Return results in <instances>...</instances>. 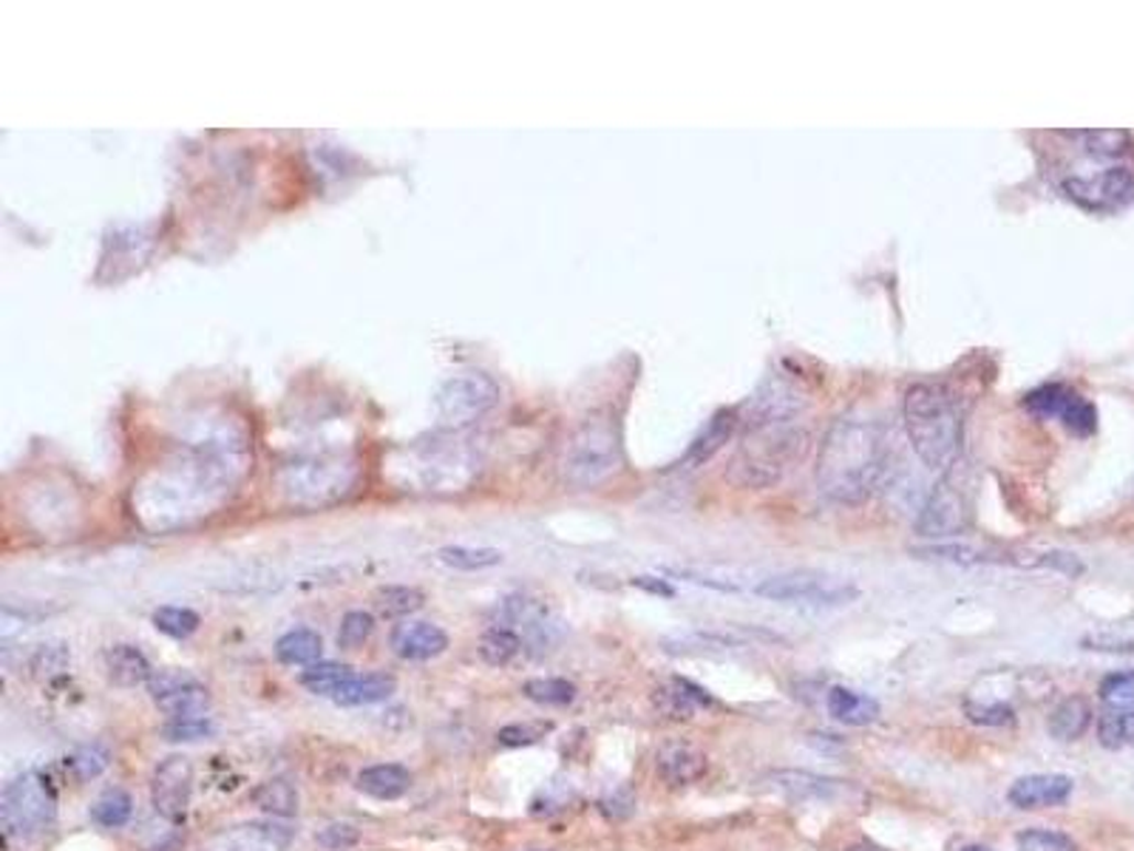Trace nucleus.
<instances>
[{
  "instance_id": "obj_1",
  "label": "nucleus",
  "mask_w": 1134,
  "mask_h": 851,
  "mask_svg": "<svg viewBox=\"0 0 1134 851\" xmlns=\"http://www.w3.org/2000/svg\"><path fill=\"white\" fill-rule=\"evenodd\" d=\"M248 471L244 443H199L134 489V514L151 531H174L214 514Z\"/></svg>"
},
{
  "instance_id": "obj_2",
  "label": "nucleus",
  "mask_w": 1134,
  "mask_h": 851,
  "mask_svg": "<svg viewBox=\"0 0 1134 851\" xmlns=\"http://www.w3.org/2000/svg\"><path fill=\"white\" fill-rule=\"evenodd\" d=\"M887 460L885 426L868 415H842L828 426L817 455V489L831 503L857 505L874 494Z\"/></svg>"
},
{
  "instance_id": "obj_3",
  "label": "nucleus",
  "mask_w": 1134,
  "mask_h": 851,
  "mask_svg": "<svg viewBox=\"0 0 1134 851\" xmlns=\"http://www.w3.org/2000/svg\"><path fill=\"white\" fill-rule=\"evenodd\" d=\"M749 432L729 462V480L743 489H766L781 483L792 462L803 455L806 432H800V401L774 386L768 397H754Z\"/></svg>"
},
{
  "instance_id": "obj_4",
  "label": "nucleus",
  "mask_w": 1134,
  "mask_h": 851,
  "mask_svg": "<svg viewBox=\"0 0 1134 851\" xmlns=\"http://www.w3.org/2000/svg\"><path fill=\"white\" fill-rule=\"evenodd\" d=\"M902 417L911 449L928 469L948 471L961 451V410L941 383L919 381L907 386Z\"/></svg>"
},
{
  "instance_id": "obj_5",
  "label": "nucleus",
  "mask_w": 1134,
  "mask_h": 851,
  "mask_svg": "<svg viewBox=\"0 0 1134 851\" xmlns=\"http://www.w3.org/2000/svg\"><path fill=\"white\" fill-rule=\"evenodd\" d=\"M361 483V466L355 457H307L281 466L275 489L293 509H327L347 500Z\"/></svg>"
},
{
  "instance_id": "obj_6",
  "label": "nucleus",
  "mask_w": 1134,
  "mask_h": 851,
  "mask_svg": "<svg viewBox=\"0 0 1134 851\" xmlns=\"http://www.w3.org/2000/svg\"><path fill=\"white\" fill-rule=\"evenodd\" d=\"M621 440L613 421L590 417L567 437L559 457V477L567 489L593 491L621 471Z\"/></svg>"
},
{
  "instance_id": "obj_7",
  "label": "nucleus",
  "mask_w": 1134,
  "mask_h": 851,
  "mask_svg": "<svg viewBox=\"0 0 1134 851\" xmlns=\"http://www.w3.org/2000/svg\"><path fill=\"white\" fill-rule=\"evenodd\" d=\"M57 820V798L41 772H23L3 789L0 798V826L3 838L12 843L41 840Z\"/></svg>"
},
{
  "instance_id": "obj_8",
  "label": "nucleus",
  "mask_w": 1134,
  "mask_h": 851,
  "mask_svg": "<svg viewBox=\"0 0 1134 851\" xmlns=\"http://www.w3.org/2000/svg\"><path fill=\"white\" fill-rule=\"evenodd\" d=\"M754 593L772 602L815 604V608H840L860 597L854 582L822 574V570H786L754 585Z\"/></svg>"
},
{
  "instance_id": "obj_9",
  "label": "nucleus",
  "mask_w": 1134,
  "mask_h": 851,
  "mask_svg": "<svg viewBox=\"0 0 1134 851\" xmlns=\"http://www.w3.org/2000/svg\"><path fill=\"white\" fill-rule=\"evenodd\" d=\"M502 390L500 383L486 372H460L451 375L434 397L437 421L446 429H466L471 423L482 421L491 410H497Z\"/></svg>"
},
{
  "instance_id": "obj_10",
  "label": "nucleus",
  "mask_w": 1134,
  "mask_h": 851,
  "mask_svg": "<svg viewBox=\"0 0 1134 851\" xmlns=\"http://www.w3.org/2000/svg\"><path fill=\"white\" fill-rule=\"evenodd\" d=\"M412 471L421 477L423 491H466L480 471V457L466 446H417L408 451Z\"/></svg>"
},
{
  "instance_id": "obj_11",
  "label": "nucleus",
  "mask_w": 1134,
  "mask_h": 851,
  "mask_svg": "<svg viewBox=\"0 0 1134 851\" xmlns=\"http://www.w3.org/2000/svg\"><path fill=\"white\" fill-rule=\"evenodd\" d=\"M1061 190L1089 214H1121L1134 205V174L1114 165L1089 176H1069L1061 182Z\"/></svg>"
},
{
  "instance_id": "obj_12",
  "label": "nucleus",
  "mask_w": 1134,
  "mask_h": 851,
  "mask_svg": "<svg viewBox=\"0 0 1134 851\" xmlns=\"http://www.w3.org/2000/svg\"><path fill=\"white\" fill-rule=\"evenodd\" d=\"M970 525V500L968 491L961 489L953 480V474H945L934 485L930 497L925 500L916 520V531L928 539H941V536H959Z\"/></svg>"
},
{
  "instance_id": "obj_13",
  "label": "nucleus",
  "mask_w": 1134,
  "mask_h": 851,
  "mask_svg": "<svg viewBox=\"0 0 1134 851\" xmlns=\"http://www.w3.org/2000/svg\"><path fill=\"white\" fill-rule=\"evenodd\" d=\"M1024 410L1044 421H1061L1072 435L1087 437L1098 429V412L1092 403L1064 383H1044L1024 397Z\"/></svg>"
},
{
  "instance_id": "obj_14",
  "label": "nucleus",
  "mask_w": 1134,
  "mask_h": 851,
  "mask_svg": "<svg viewBox=\"0 0 1134 851\" xmlns=\"http://www.w3.org/2000/svg\"><path fill=\"white\" fill-rule=\"evenodd\" d=\"M194 795V764L185 755H171L160 761L151 778V800L154 809L171 823H182L190 809Z\"/></svg>"
},
{
  "instance_id": "obj_15",
  "label": "nucleus",
  "mask_w": 1134,
  "mask_h": 851,
  "mask_svg": "<svg viewBox=\"0 0 1134 851\" xmlns=\"http://www.w3.org/2000/svg\"><path fill=\"white\" fill-rule=\"evenodd\" d=\"M293 843V829L275 820H248L227 826L201 840L196 851H287Z\"/></svg>"
},
{
  "instance_id": "obj_16",
  "label": "nucleus",
  "mask_w": 1134,
  "mask_h": 851,
  "mask_svg": "<svg viewBox=\"0 0 1134 851\" xmlns=\"http://www.w3.org/2000/svg\"><path fill=\"white\" fill-rule=\"evenodd\" d=\"M148 690L154 696L156 707H160L165 716H171V721H182V718H201L210 707V696L207 690L196 681L194 676L179 670H162L151 676L148 681Z\"/></svg>"
},
{
  "instance_id": "obj_17",
  "label": "nucleus",
  "mask_w": 1134,
  "mask_h": 851,
  "mask_svg": "<svg viewBox=\"0 0 1134 851\" xmlns=\"http://www.w3.org/2000/svg\"><path fill=\"white\" fill-rule=\"evenodd\" d=\"M389 644L406 662H428V658L446 653L448 636L443 628L432 622H401L394 624Z\"/></svg>"
},
{
  "instance_id": "obj_18",
  "label": "nucleus",
  "mask_w": 1134,
  "mask_h": 851,
  "mask_svg": "<svg viewBox=\"0 0 1134 851\" xmlns=\"http://www.w3.org/2000/svg\"><path fill=\"white\" fill-rule=\"evenodd\" d=\"M1069 775H1027L1010 786V804L1018 809H1047L1067 804L1072 795Z\"/></svg>"
},
{
  "instance_id": "obj_19",
  "label": "nucleus",
  "mask_w": 1134,
  "mask_h": 851,
  "mask_svg": "<svg viewBox=\"0 0 1134 851\" xmlns=\"http://www.w3.org/2000/svg\"><path fill=\"white\" fill-rule=\"evenodd\" d=\"M707 755L693 744H678V741H675V744L661 746L658 752L661 778L669 781L673 786L695 784V781L707 775Z\"/></svg>"
},
{
  "instance_id": "obj_20",
  "label": "nucleus",
  "mask_w": 1134,
  "mask_h": 851,
  "mask_svg": "<svg viewBox=\"0 0 1134 851\" xmlns=\"http://www.w3.org/2000/svg\"><path fill=\"white\" fill-rule=\"evenodd\" d=\"M106 670L117 687H140V684H148L151 676H154L145 653L134 647V644H113V647H108Z\"/></svg>"
},
{
  "instance_id": "obj_21",
  "label": "nucleus",
  "mask_w": 1134,
  "mask_h": 851,
  "mask_svg": "<svg viewBox=\"0 0 1134 851\" xmlns=\"http://www.w3.org/2000/svg\"><path fill=\"white\" fill-rule=\"evenodd\" d=\"M358 789L369 798L378 800H397L412 789V772L401 764H378L367 766L358 775Z\"/></svg>"
},
{
  "instance_id": "obj_22",
  "label": "nucleus",
  "mask_w": 1134,
  "mask_h": 851,
  "mask_svg": "<svg viewBox=\"0 0 1134 851\" xmlns=\"http://www.w3.org/2000/svg\"><path fill=\"white\" fill-rule=\"evenodd\" d=\"M826 707L831 718L846 727H868L880 718V705L871 696H862L848 687H831L826 696Z\"/></svg>"
},
{
  "instance_id": "obj_23",
  "label": "nucleus",
  "mask_w": 1134,
  "mask_h": 851,
  "mask_svg": "<svg viewBox=\"0 0 1134 851\" xmlns=\"http://www.w3.org/2000/svg\"><path fill=\"white\" fill-rule=\"evenodd\" d=\"M709 696H704V690H698L695 684L684 681V678H675V681L664 684L661 690H655V707H658L661 716L675 718V721H687L701 707H709Z\"/></svg>"
},
{
  "instance_id": "obj_24",
  "label": "nucleus",
  "mask_w": 1134,
  "mask_h": 851,
  "mask_svg": "<svg viewBox=\"0 0 1134 851\" xmlns=\"http://www.w3.org/2000/svg\"><path fill=\"white\" fill-rule=\"evenodd\" d=\"M394 690H397L394 676H386V673H367V676L349 678V681L335 692L332 701L340 707L381 705V701H386Z\"/></svg>"
},
{
  "instance_id": "obj_25",
  "label": "nucleus",
  "mask_w": 1134,
  "mask_h": 851,
  "mask_svg": "<svg viewBox=\"0 0 1134 851\" xmlns=\"http://www.w3.org/2000/svg\"><path fill=\"white\" fill-rule=\"evenodd\" d=\"M734 412H718V415L712 417V421L704 426V432L693 440V446H689V451L684 455V466L687 469H695V466H701V462L712 460L718 451H721L723 443L732 437V429H734Z\"/></svg>"
},
{
  "instance_id": "obj_26",
  "label": "nucleus",
  "mask_w": 1134,
  "mask_h": 851,
  "mask_svg": "<svg viewBox=\"0 0 1134 851\" xmlns=\"http://www.w3.org/2000/svg\"><path fill=\"white\" fill-rule=\"evenodd\" d=\"M772 784L781 792H786L788 798L794 800H831L837 795V781L820 778V775H811V772H797V770H783L774 772Z\"/></svg>"
},
{
  "instance_id": "obj_27",
  "label": "nucleus",
  "mask_w": 1134,
  "mask_h": 851,
  "mask_svg": "<svg viewBox=\"0 0 1134 851\" xmlns=\"http://www.w3.org/2000/svg\"><path fill=\"white\" fill-rule=\"evenodd\" d=\"M1092 724V707L1083 696L1064 698L1049 716V735L1058 741H1078Z\"/></svg>"
},
{
  "instance_id": "obj_28",
  "label": "nucleus",
  "mask_w": 1134,
  "mask_h": 851,
  "mask_svg": "<svg viewBox=\"0 0 1134 851\" xmlns=\"http://www.w3.org/2000/svg\"><path fill=\"white\" fill-rule=\"evenodd\" d=\"M1064 137L1078 140L1089 156L1098 160H1117L1132 151V134L1123 128H1098V131H1067Z\"/></svg>"
},
{
  "instance_id": "obj_29",
  "label": "nucleus",
  "mask_w": 1134,
  "mask_h": 851,
  "mask_svg": "<svg viewBox=\"0 0 1134 851\" xmlns=\"http://www.w3.org/2000/svg\"><path fill=\"white\" fill-rule=\"evenodd\" d=\"M320 651H324V642L309 628H295V631L284 633L275 642V656H279L281 664H290V667L315 664L320 658Z\"/></svg>"
},
{
  "instance_id": "obj_30",
  "label": "nucleus",
  "mask_w": 1134,
  "mask_h": 851,
  "mask_svg": "<svg viewBox=\"0 0 1134 851\" xmlns=\"http://www.w3.org/2000/svg\"><path fill=\"white\" fill-rule=\"evenodd\" d=\"M253 804L273 818H293L298 811V789L287 778H270L253 792Z\"/></svg>"
},
{
  "instance_id": "obj_31",
  "label": "nucleus",
  "mask_w": 1134,
  "mask_h": 851,
  "mask_svg": "<svg viewBox=\"0 0 1134 851\" xmlns=\"http://www.w3.org/2000/svg\"><path fill=\"white\" fill-rule=\"evenodd\" d=\"M922 559H939V563H956V565H988V563H1004L1007 554L1001 550H988V548H975V545H928V548H916Z\"/></svg>"
},
{
  "instance_id": "obj_32",
  "label": "nucleus",
  "mask_w": 1134,
  "mask_h": 851,
  "mask_svg": "<svg viewBox=\"0 0 1134 851\" xmlns=\"http://www.w3.org/2000/svg\"><path fill=\"white\" fill-rule=\"evenodd\" d=\"M358 673L349 667V664H338V662H318L313 664L309 670H304V676H301V684L307 687L309 692H315V696H329L332 698L335 692L344 687V684L349 681V678H355Z\"/></svg>"
},
{
  "instance_id": "obj_33",
  "label": "nucleus",
  "mask_w": 1134,
  "mask_h": 851,
  "mask_svg": "<svg viewBox=\"0 0 1134 851\" xmlns=\"http://www.w3.org/2000/svg\"><path fill=\"white\" fill-rule=\"evenodd\" d=\"M437 559L454 570H468V574H475V570H486L500 565L502 550L471 548V545H448V548L437 550Z\"/></svg>"
},
{
  "instance_id": "obj_34",
  "label": "nucleus",
  "mask_w": 1134,
  "mask_h": 851,
  "mask_svg": "<svg viewBox=\"0 0 1134 851\" xmlns=\"http://www.w3.org/2000/svg\"><path fill=\"white\" fill-rule=\"evenodd\" d=\"M477 651H480L482 662L491 664V667H505L520 656L522 642L511 628H491V631L482 633Z\"/></svg>"
},
{
  "instance_id": "obj_35",
  "label": "nucleus",
  "mask_w": 1134,
  "mask_h": 851,
  "mask_svg": "<svg viewBox=\"0 0 1134 851\" xmlns=\"http://www.w3.org/2000/svg\"><path fill=\"white\" fill-rule=\"evenodd\" d=\"M131 815H134V800L122 789H108L106 795L97 798L91 809V818L106 829H120L131 820Z\"/></svg>"
},
{
  "instance_id": "obj_36",
  "label": "nucleus",
  "mask_w": 1134,
  "mask_h": 851,
  "mask_svg": "<svg viewBox=\"0 0 1134 851\" xmlns=\"http://www.w3.org/2000/svg\"><path fill=\"white\" fill-rule=\"evenodd\" d=\"M374 599H378L374 604H378L383 617H408V613L421 610L423 602H426L423 590L408 588V585H389V588L378 590Z\"/></svg>"
},
{
  "instance_id": "obj_37",
  "label": "nucleus",
  "mask_w": 1134,
  "mask_h": 851,
  "mask_svg": "<svg viewBox=\"0 0 1134 851\" xmlns=\"http://www.w3.org/2000/svg\"><path fill=\"white\" fill-rule=\"evenodd\" d=\"M525 698L545 707H565L576 698V687L565 678H531L522 687Z\"/></svg>"
},
{
  "instance_id": "obj_38",
  "label": "nucleus",
  "mask_w": 1134,
  "mask_h": 851,
  "mask_svg": "<svg viewBox=\"0 0 1134 851\" xmlns=\"http://www.w3.org/2000/svg\"><path fill=\"white\" fill-rule=\"evenodd\" d=\"M199 613H194L190 608H176V604H165L154 613V628L160 633L171 639H190L196 631H199Z\"/></svg>"
},
{
  "instance_id": "obj_39",
  "label": "nucleus",
  "mask_w": 1134,
  "mask_h": 851,
  "mask_svg": "<svg viewBox=\"0 0 1134 851\" xmlns=\"http://www.w3.org/2000/svg\"><path fill=\"white\" fill-rule=\"evenodd\" d=\"M1101 701L1109 712H1134V670L1112 673L1101 681Z\"/></svg>"
},
{
  "instance_id": "obj_40",
  "label": "nucleus",
  "mask_w": 1134,
  "mask_h": 851,
  "mask_svg": "<svg viewBox=\"0 0 1134 851\" xmlns=\"http://www.w3.org/2000/svg\"><path fill=\"white\" fill-rule=\"evenodd\" d=\"M1098 738L1106 750L1134 746V712H1109L1098 724Z\"/></svg>"
},
{
  "instance_id": "obj_41",
  "label": "nucleus",
  "mask_w": 1134,
  "mask_h": 851,
  "mask_svg": "<svg viewBox=\"0 0 1134 851\" xmlns=\"http://www.w3.org/2000/svg\"><path fill=\"white\" fill-rule=\"evenodd\" d=\"M374 631V617L367 613V610H349L347 617L340 619V631H338V644L344 651H355L361 647Z\"/></svg>"
},
{
  "instance_id": "obj_42",
  "label": "nucleus",
  "mask_w": 1134,
  "mask_h": 851,
  "mask_svg": "<svg viewBox=\"0 0 1134 851\" xmlns=\"http://www.w3.org/2000/svg\"><path fill=\"white\" fill-rule=\"evenodd\" d=\"M1015 843H1018V851H1078V845H1075L1069 834L1049 829L1021 831Z\"/></svg>"
},
{
  "instance_id": "obj_43",
  "label": "nucleus",
  "mask_w": 1134,
  "mask_h": 851,
  "mask_svg": "<svg viewBox=\"0 0 1134 851\" xmlns=\"http://www.w3.org/2000/svg\"><path fill=\"white\" fill-rule=\"evenodd\" d=\"M68 662H72V653H68L66 644H61V642L41 644L37 653L32 656V670H34V676L52 678V676H61V673L68 667Z\"/></svg>"
},
{
  "instance_id": "obj_44",
  "label": "nucleus",
  "mask_w": 1134,
  "mask_h": 851,
  "mask_svg": "<svg viewBox=\"0 0 1134 851\" xmlns=\"http://www.w3.org/2000/svg\"><path fill=\"white\" fill-rule=\"evenodd\" d=\"M108 766V752L102 746H83L72 755V770L80 781H91L97 775H102Z\"/></svg>"
},
{
  "instance_id": "obj_45",
  "label": "nucleus",
  "mask_w": 1134,
  "mask_h": 851,
  "mask_svg": "<svg viewBox=\"0 0 1134 851\" xmlns=\"http://www.w3.org/2000/svg\"><path fill=\"white\" fill-rule=\"evenodd\" d=\"M162 735H165L167 741H199V738L214 735V724H210L205 716L182 718V721H171V724H165Z\"/></svg>"
},
{
  "instance_id": "obj_46",
  "label": "nucleus",
  "mask_w": 1134,
  "mask_h": 851,
  "mask_svg": "<svg viewBox=\"0 0 1134 851\" xmlns=\"http://www.w3.org/2000/svg\"><path fill=\"white\" fill-rule=\"evenodd\" d=\"M358 840H361V831L349 823H332L318 834V843L329 851H347L358 845Z\"/></svg>"
},
{
  "instance_id": "obj_47",
  "label": "nucleus",
  "mask_w": 1134,
  "mask_h": 851,
  "mask_svg": "<svg viewBox=\"0 0 1134 851\" xmlns=\"http://www.w3.org/2000/svg\"><path fill=\"white\" fill-rule=\"evenodd\" d=\"M545 732H550V724H511L500 730L497 738H500L502 746H527L545 738Z\"/></svg>"
},
{
  "instance_id": "obj_48",
  "label": "nucleus",
  "mask_w": 1134,
  "mask_h": 851,
  "mask_svg": "<svg viewBox=\"0 0 1134 851\" xmlns=\"http://www.w3.org/2000/svg\"><path fill=\"white\" fill-rule=\"evenodd\" d=\"M968 716H970V721H975V724H984V727H1004V724H1013L1015 721L1013 707H1007V705H981V707L968 705Z\"/></svg>"
},
{
  "instance_id": "obj_49",
  "label": "nucleus",
  "mask_w": 1134,
  "mask_h": 851,
  "mask_svg": "<svg viewBox=\"0 0 1134 851\" xmlns=\"http://www.w3.org/2000/svg\"><path fill=\"white\" fill-rule=\"evenodd\" d=\"M848 851H887V849H882V845H876V843H857V845H851Z\"/></svg>"
},
{
  "instance_id": "obj_50",
  "label": "nucleus",
  "mask_w": 1134,
  "mask_h": 851,
  "mask_svg": "<svg viewBox=\"0 0 1134 851\" xmlns=\"http://www.w3.org/2000/svg\"><path fill=\"white\" fill-rule=\"evenodd\" d=\"M961 851H990V849H988V845H964V849H961Z\"/></svg>"
}]
</instances>
